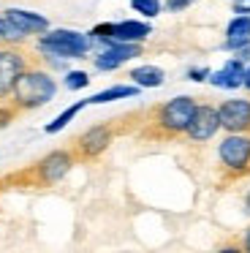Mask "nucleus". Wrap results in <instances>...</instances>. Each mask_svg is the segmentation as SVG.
Wrapping results in <instances>:
<instances>
[{"label":"nucleus","instance_id":"nucleus-1","mask_svg":"<svg viewBox=\"0 0 250 253\" xmlns=\"http://www.w3.org/2000/svg\"><path fill=\"white\" fill-rule=\"evenodd\" d=\"M57 90H60L57 77H54L46 66L33 60L30 66L16 77L8 101L16 106V112H36V109H41V106L52 104Z\"/></svg>","mask_w":250,"mask_h":253},{"label":"nucleus","instance_id":"nucleus-2","mask_svg":"<svg viewBox=\"0 0 250 253\" xmlns=\"http://www.w3.org/2000/svg\"><path fill=\"white\" fill-rule=\"evenodd\" d=\"M36 41V52L38 55H57L65 60H84L95 52L90 33L76 28H49L46 33H41Z\"/></svg>","mask_w":250,"mask_h":253},{"label":"nucleus","instance_id":"nucleus-3","mask_svg":"<svg viewBox=\"0 0 250 253\" xmlns=\"http://www.w3.org/2000/svg\"><path fill=\"white\" fill-rule=\"evenodd\" d=\"M196 104L199 101L193 95H174V98L163 101L152 109V128L161 139H177V136H185L188 131V123L196 112Z\"/></svg>","mask_w":250,"mask_h":253},{"label":"nucleus","instance_id":"nucleus-4","mask_svg":"<svg viewBox=\"0 0 250 253\" xmlns=\"http://www.w3.org/2000/svg\"><path fill=\"white\" fill-rule=\"evenodd\" d=\"M217 166L226 174V180H242L250 174V131L226 133L215 147Z\"/></svg>","mask_w":250,"mask_h":253},{"label":"nucleus","instance_id":"nucleus-5","mask_svg":"<svg viewBox=\"0 0 250 253\" xmlns=\"http://www.w3.org/2000/svg\"><path fill=\"white\" fill-rule=\"evenodd\" d=\"M76 164H79V158H76L74 147L71 150H65V147L52 150V153H46L43 158H38L36 164H33L30 180L41 188H52V185H57V182H63L65 177L74 171Z\"/></svg>","mask_w":250,"mask_h":253},{"label":"nucleus","instance_id":"nucleus-6","mask_svg":"<svg viewBox=\"0 0 250 253\" xmlns=\"http://www.w3.org/2000/svg\"><path fill=\"white\" fill-rule=\"evenodd\" d=\"M144 52V44H128V41H109L106 46H98L95 52L90 55L92 60V68L101 74H112V71H120L125 63L141 57Z\"/></svg>","mask_w":250,"mask_h":253},{"label":"nucleus","instance_id":"nucleus-7","mask_svg":"<svg viewBox=\"0 0 250 253\" xmlns=\"http://www.w3.org/2000/svg\"><path fill=\"white\" fill-rule=\"evenodd\" d=\"M114 142V126L109 123H95L87 131H82L74 142V153L79 161H95L112 147Z\"/></svg>","mask_w":250,"mask_h":253},{"label":"nucleus","instance_id":"nucleus-8","mask_svg":"<svg viewBox=\"0 0 250 253\" xmlns=\"http://www.w3.org/2000/svg\"><path fill=\"white\" fill-rule=\"evenodd\" d=\"M220 133V117H217V104H207V101H199L196 104V112L188 123V131H185V139L193 144H207Z\"/></svg>","mask_w":250,"mask_h":253},{"label":"nucleus","instance_id":"nucleus-9","mask_svg":"<svg viewBox=\"0 0 250 253\" xmlns=\"http://www.w3.org/2000/svg\"><path fill=\"white\" fill-rule=\"evenodd\" d=\"M30 63H33V57L27 55L22 46L0 44V101H8L16 77H19Z\"/></svg>","mask_w":250,"mask_h":253},{"label":"nucleus","instance_id":"nucleus-10","mask_svg":"<svg viewBox=\"0 0 250 253\" xmlns=\"http://www.w3.org/2000/svg\"><path fill=\"white\" fill-rule=\"evenodd\" d=\"M217 117H220V131L226 133L250 131V95H231L220 101Z\"/></svg>","mask_w":250,"mask_h":253},{"label":"nucleus","instance_id":"nucleus-11","mask_svg":"<svg viewBox=\"0 0 250 253\" xmlns=\"http://www.w3.org/2000/svg\"><path fill=\"white\" fill-rule=\"evenodd\" d=\"M3 14L8 17V22L14 25L19 33H25L27 39H38L41 33H46L49 28H52V22H49L43 14L38 11H30V8H19V6H8L3 8Z\"/></svg>","mask_w":250,"mask_h":253},{"label":"nucleus","instance_id":"nucleus-12","mask_svg":"<svg viewBox=\"0 0 250 253\" xmlns=\"http://www.w3.org/2000/svg\"><path fill=\"white\" fill-rule=\"evenodd\" d=\"M245 63L239 60V57H226V63H223L220 68H215V71L209 74V79L207 82L212 84L215 90H226V93H237V90H242V82H245Z\"/></svg>","mask_w":250,"mask_h":253},{"label":"nucleus","instance_id":"nucleus-13","mask_svg":"<svg viewBox=\"0 0 250 253\" xmlns=\"http://www.w3.org/2000/svg\"><path fill=\"white\" fill-rule=\"evenodd\" d=\"M152 36V25L144 17L117 19L112 22V41H128V44H147Z\"/></svg>","mask_w":250,"mask_h":253},{"label":"nucleus","instance_id":"nucleus-14","mask_svg":"<svg viewBox=\"0 0 250 253\" xmlns=\"http://www.w3.org/2000/svg\"><path fill=\"white\" fill-rule=\"evenodd\" d=\"M245 44H250V14H234L226 22L220 49L231 55V52H237L239 46H245Z\"/></svg>","mask_w":250,"mask_h":253},{"label":"nucleus","instance_id":"nucleus-15","mask_svg":"<svg viewBox=\"0 0 250 253\" xmlns=\"http://www.w3.org/2000/svg\"><path fill=\"white\" fill-rule=\"evenodd\" d=\"M128 79L139 90H155V87H163L166 71H163L161 66H152V63H141V66H133L128 71Z\"/></svg>","mask_w":250,"mask_h":253},{"label":"nucleus","instance_id":"nucleus-16","mask_svg":"<svg viewBox=\"0 0 250 253\" xmlns=\"http://www.w3.org/2000/svg\"><path fill=\"white\" fill-rule=\"evenodd\" d=\"M141 90L136 87L133 82H120V84H109V87L98 90L87 98V106H101V104H112V101H128V98H136Z\"/></svg>","mask_w":250,"mask_h":253},{"label":"nucleus","instance_id":"nucleus-17","mask_svg":"<svg viewBox=\"0 0 250 253\" xmlns=\"http://www.w3.org/2000/svg\"><path fill=\"white\" fill-rule=\"evenodd\" d=\"M87 106V98L84 101H76V104H71V106H65L63 112H60L57 117H52V120L43 126V133H49V136H54V133H60V131H65V128L71 126V123L76 120V115H79L82 109Z\"/></svg>","mask_w":250,"mask_h":253},{"label":"nucleus","instance_id":"nucleus-18","mask_svg":"<svg viewBox=\"0 0 250 253\" xmlns=\"http://www.w3.org/2000/svg\"><path fill=\"white\" fill-rule=\"evenodd\" d=\"M90 74L84 71V68H68V71H63V79H60V84H63L65 90H71V93H79V90H87L90 87Z\"/></svg>","mask_w":250,"mask_h":253},{"label":"nucleus","instance_id":"nucleus-19","mask_svg":"<svg viewBox=\"0 0 250 253\" xmlns=\"http://www.w3.org/2000/svg\"><path fill=\"white\" fill-rule=\"evenodd\" d=\"M27 41L25 33H19V30L14 28V25L8 22V17H5L3 11H0V44H11V46H22Z\"/></svg>","mask_w":250,"mask_h":253},{"label":"nucleus","instance_id":"nucleus-20","mask_svg":"<svg viewBox=\"0 0 250 253\" xmlns=\"http://www.w3.org/2000/svg\"><path fill=\"white\" fill-rule=\"evenodd\" d=\"M128 3H130V8L144 19H155L166 11V8H163V0H128Z\"/></svg>","mask_w":250,"mask_h":253},{"label":"nucleus","instance_id":"nucleus-21","mask_svg":"<svg viewBox=\"0 0 250 253\" xmlns=\"http://www.w3.org/2000/svg\"><path fill=\"white\" fill-rule=\"evenodd\" d=\"M38 63L41 66H46L52 74H63L71 68V60H65V57H57V55H38Z\"/></svg>","mask_w":250,"mask_h":253},{"label":"nucleus","instance_id":"nucleus-22","mask_svg":"<svg viewBox=\"0 0 250 253\" xmlns=\"http://www.w3.org/2000/svg\"><path fill=\"white\" fill-rule=\"evenodd\" d=\"M16 115H19V112H16V106L11 104V101H0V131L8 128L11 123L16 120Z\"/></svg>","mask_w":250,"mask_h":253},{"label":"nucleus","instance_id":"nucleus-23","mask_svg":"<svg viewBox=\"0 0 250 253\" xmlns=\"http://www.w3.org/2000/svg\"><path fill=\"white\" fill-rule=\"evenodd\" d=\"M209 74H212V68H207V66H190L188 71H185V79H188V82H196V84H204L207 79H209Z\"/></svg>","mask_w":250,"mask_h":253},{"label":"nucleus","instance_id":"nucleus-24","mask_svg":"<svg viewBox=\"0 0 250 253\" xmlns=\"http://www.w3.org/2000/svg\"><path fill=\"white\" fill-rule=\"evenodd\" d=\"M199 0H163V8H166L168 14H182L188 11L190 6H196Z\"/></svg>","mask_w":250,"mask_h":253},{"label":"nucleus","instance_id":"nucleus-25","mask_svg":"<svg viewBox=\"0 0 250 253\" xmlns=\"http://www.w3.org/2000/svg\"><path fill=\"white\" fill-rule=\"evenodd\" d=\"M231 55H234V57H239V60H242L245 66H248V63H250V44L239 46V49H237V52H231Z\"/></svg>","mask_w":250,"mask_h":253},{"label":"nucleus","instance_id":"nucleus-26","mask_svg":"<svg viewBox=\"0 0 250 253\" xmlns=\"http://www.w3.org/2000/svg\"><path fill=\"white\" fill-rule=\"evenodd\" d=\"M239 248H242V251H248V253H250V223H248V229L242 231V240H239Z\"/></svg>","mask_w":250,"mask_h":253},{"label":"nucleus","instance_id":"nucleus-27","mask_svg":"<svg viewBox=\"0 0 250 253\" xmlns=\"http://www.w3.org/2000/svg\"><path fill=\"white\" fill-rule=\"evenodd\" d=\"M242 212L250 218V188L245 191V196H242Z\"/></svg>","mask_w":250,"mask_h":253},{"label":"nucleus","instance_id":"nucleus-28","mask_svg":"<svg viewBox=\"0 0 250 253\" xmlns=\"http://www.w3.org/2000/svg\"><path fill=\"white\" fill-rule=\"evenodd\" d=\"M242 90H248V95H250V63H248V68H245V82H242Z\"/></svg>","mask_w":250,"mask_h":253},{"label":"nucleus","instance_id":"nucleus-29","mask_svg":"<svg viewBox=\"0 0 250 253\" xmlns=\"http://www.w3.org/2000/svg\"><path fill=\"white\" fill-rule=\"evenodd\" d=\"M228 3H239V0H228Z\"/></svg>","mask_w":250,"mask_h":253}]
</instances>
